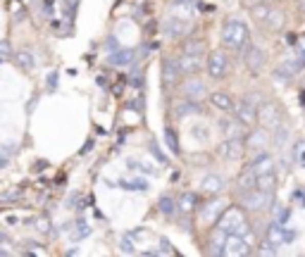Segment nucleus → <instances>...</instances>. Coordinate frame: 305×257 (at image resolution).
Instances as JSON below:
<instances>
[{"mask_svg": "<svg viewBox=\"0 0 305 257\" xmlns=\"http://www.w3.org/2000/svg\"><path fill=\"white\" fill-rule=\"evenodd\" d=\"M119 188H126V191H148L146 179H134V181H119Z\"/></svg>", "mask_w": 305, "mask_h": 257, "instance_id": "nucleus-34", "label": "nucleus"}, {"mask_svg": "<svg viewBox=\"0 0 305 257\" xmlns=\"http://www.w3.org/2000/svg\"><path fill=\"white\" fill-rule=\"evenodd\" d=\"M289 138H291V129H289L284 122H281L277 129H272V146H274L277 153H284V148H286V143H289Z\"/></svg>", "mask_w": 305, "mask_h": 257, "instance_id": "nucleus-22", "label": "nucleus"}, {"mask_svg": "<svg viewBox=\"0 0 305 257\" xmlns=\"http://www.w3.org/2000/svg\"><path fill=\"white\" fill-rule=\"evenodd\" d=\"M169 14L179 17L184 21H191L198 14V0H172L169 5Z\"/></svg>", "mask_w": 305, "mask_h": 257, "instance_id": "nucleus-12", "label": "nucleus"}, {"mask_svg": "<svg viewBox=\"0 0 305 257\" xmlns=\"http://www.w3.org/2000/svg\"><path fill=\"white\" fill-rule=\"evenodd\" d=\"M284 231H286L284 224L279 222V219H272V222L267 224V229H265V243L279 250V248L284 245Z\"/></svg>", "mask_w": 305, "mask_h": 257, "instance_id": "nucleus-16", "label": "nucleus"}, {"mask_svg": "<svg viewBox=\"0 0 305 257\" xmlns=\"http://www.w3.org/2000/svg\"><path fill=\"white\" fill-rule=\"evenodd\" d=\"M284 21H286V12H284V10H279V7H272L270 14H267V19L263 21V27L270 29V31H279V29L284 27Z\"/></svg>", "mask_w": 305, "mask_h": 257, "instance_id": "nucleus-25", "label": "nucleus"}, {"mask_svg": "<svg viewBox=\"0 0 305 257\" xmlns=\"http://www.w3.org/2000/svg\"><path fill=\"white\" fill-rule=\"evenodd\" d=\"M255 181H257L255 172H253L250 167H246L241 174H238V179H236V188H238V193H248V191H253V188H255Z\"/></svg>", "mask_w": 305, "mask_h": 257, "instance_id": "nucleus-24", "label": "nucleus"}, {"mask_svg": "<svg viewBox=\"0 0 305 257\" xmlns=\"http://www.w3.org/2000/svg\"><path fill=\"white\" fill-rule=\"evenodd\" d=\"M270 202H272V193L260 191V188H253L248 193H241V207H243V212H250V215L263 212L265 207H272Z\"/></svg>", "mask_w": 305, "mask_h": 257, "instance_id": "nucleus-5", "label": "nucleus"}, {"mask_svg": "<svg viewBox=\"0 0 305 257\" xmlns=\"http://www.w3.org/2000/svg\"><path fill=\"white\" fill-rule=\"evenodd\" d=\"M201 55L203 53H193V50H184L179 57H177V64H179L181 77H191L195 72L201 69Z\"/></svg>", "mask_w": 305, "mask_h": 257, "instance_id": "nucleus-11", "label": "nucleus"}, {"mask_svg": "<svg viewBox=\"0 0 305 257\" xmlns=\"http://www.w3.org/2000/svg\"><path fill=\"white\" fill-rule=\"evenodd\" d=\"M281 122H284V114H281V107H279L274 100L260 103V107H257V124L265 126L267 131H272V129H277Z\"/></svg>", "mask_w": 305, "mask_h": 257, "instance_id": "nucleus-4", "label": "nucleus"}, {"mask_svg": "<svg viewBox=\"0 0 305 257\" xmlns=\"http://www.w3.org/2000/svg\"><path fill=\"white\" fill-rule=\"evenodd\" d=\"M217 155L224 162H238L246 155V143H243V138H227L217 148Z\"/></svg>", "mask_w": 305, "mask_h": 257, "instance_id": "nucleus-9", "label": "nucleus"}, {"mask_svg": "<svg viewBox=\"0 0 305 257\" xmlns=\"http://www.w3.org/2000/svg\"><path fill=\"white\" fill-rule=\"evenodd\" d=\"M293 241H296V231H289V229H286V231H284V243L289 245V243H293Z\"/></svg>", "mask_w": 305, "mask_h": 257, "instance_id": "nucleus-43", "label": "nucleus"}, {"mask_svg": "<svg viewBox=\"0 0 305 257\" xmlns=\"http://www.w3.org/2000/svg\"><path fill=\"white\" fill-rule=\"evenodd\" d=\"M148 150H150V155H155V160H158L160 165H165V162H167V157L162 155V150H160V146L155 143V141H150V146H148Z\"/></svg>", "mask_w": 305, "mask_h": 257, "instance_id": "nucleus-37", "label": "nucleus"}, {"mask_svg": "<svg viewBox=\"0 0 305 257\" xmlns=\"http://www.w3.org/2000/svg\"><path fill=\"white\" fill-rule=\"evenodd\" d=\"M250 248H253V243L246 238V233H229L224 255H248Z\"/></svg>", "mask_w": 305, "mask_h": 257, "instance_id": "nucleus-13", "label": "nucleus"}, {"mask_svg": "<svg viewBox=\"0 0 305 257\" xmlns=\"http://www.w3.org/2000/svg\"><path fill=\"white\" fill-rule=\"evenodd\" d=\"M160 250H162V252H167V255H172V248H169V243H167V241H165V238H162V241H160Z\"/></svg>", "mask_w": 305, "mask_h": 257, "instance_id": "nucleus-45", "label": "nucleus"}, {"mask_svg": "<svg viewBox=\"0 0 305 257\" xmlns=\"http://www.w3.org/2000/svg\"><path fill=\"white\" fill-rule=\"evenodd\" d=\"M300 162H303V167H305V155H303V160H300Z\"/></svg>", "mask_w": 305, "mask_h": 257, "instance_id": "nucleus-50", "label": "nucleus"}, {"mask_svg": "<svg viewBox=\"0 0 305 257\" xmlns=\"http://www.w3.org/2000/svg\"><path fill=\"white\" fill-rule=\"evenodd\" d=\"M179 77L181 72H179V64H177V57H165V62H162V84L172 86L179 81Z\"/></svg>", "mask_w": 305, "mask_h": 257, "instance_id": "nucleus-21", "label": "nucleus"}, {"mask_svg": "<svg viewBox=\"0 0 305 257\" xmlns=\"http://www.w3.org/2000/svg\"><path fill=\"white\" fill-rule=\"evenodd\" d=\"M17 64H19L24 72H31L36 67L34 53H31V50H19V53H17Z\"/></svg>", "mask_w": 305, "mask_h": 257, "instance_id": "nucleus-31", "label": "nucleus"}, {"mask_svg": "<svg viewBox=\"0 0 305 257\" xmlns=\"http://www.w3.org/2000/svg\"><path fill=\"white\" fill-rule=\"evenodd\" d=\"M229 72H231V62H229L227 53L224 50H212L208 62H205V74L212 81H224L229 77Z\"/></svg>", "mask_w": 305, "mask_h": 257, "instance_id": "nucleus-3", "label": "nucleus"}, {"mask_svg": "<svg viewBox=\"0 0 305 257\" xmlns=\"http://www.w3.org/2000/svg\"><path fill=\"white\" fill-rule=\"evenodd\" d=\"M48 88H50V90L57 88V72H50V77H48Z\"/></svg>", "mask_w": 305, "mask_h": 257, "instance_id": "nucleus-41", "label": "nucleus"}, {"mask_svg": "<svg viewBox=\"0 0 305 257\" xmlns=\"http://www.w3.org/2000/svg\"><path fill=\"white\" fill-rule=\"evenodd\" d=\"M298 10H300V14H305V0H298Z\"/></svg>", "mask_w": 305, "mask_h": 257, "instance_id": "nucleus-49", "label": "nucleus"}, {"mask_svg": "<svg viewBox=\"0 0 305 257\" xmlns=\"http://www.w3.org/2000/svg\"><path fill=\"white\" fill-rule=\"evenodd\" d=\"M89 233H91V226L86 222H76L74 229H72V236H74L76 241H79V238H86Z\"/></svg>", "mask_w": 305, "mask_h": 257, "instance_id": "nucleus-35", "label": "nucleus"}, {"mask_svg": "<svg viewBox=\"0 0 305 257\" xmlns=\"http://www.w3.org/2000/svg\"><path fill=\"white\" fill-rule=\"evenodd\" d=\"M203 129H205V126H193V136L198 141H203V143H205V141H208V133L203 131Z\"/></svg>", "mask_w": 305, "mask_h": 257, "instance_id": "nucleus-40", "label": "nucleus"}, {"mask_svg": "<svg viewBox=\"0 0 305 257\" xmlns=\"http://www.w3.org/2000/svg\"><path fill=\"white\" fill-rule=\"evenodd\" d=\"M296 62H298L300 67H303V69H305V48L296 50Z\"/></svg>", "mask_w": 305, "mask_h": 257, "instance_id": "nucleus-42", "label": "nucleus"}, {"mask_svg": "<svg viewBox=\"0 0 305 257\" xmlns=\"http://www.w3.org/2000/svg\"><path fill=\"white\" fill-rule=\"evenodd\" d=\"M134 60H136V50L134 48H117L107 55V64H115V67H129Z\"/></svg>", "mask_w": 305, "mask_h": 257, "instance_id": "nucleus-19", "label": "nucleus"}, {"mask_svg": "<svg viewBox=\"0 0 305 257\" xmlns=\"http://www.w3.org/2000/svg\"><path fill=\"white\" fill-rule=\"evenodd\" d=\"M162 34H165V38H172V41H177V38H184V36H188V21L179 19V17H167V19H162Z\"/></svg>", "mask_w": 305, "mask_h": 257, "instance_id": "nucleus-10", "label": "nucleus"}, {"mask_svg": "<svg viewBox=\"0 0 305 257\" xmlns=\"http://www.w3.org/2000/svg\"><path fill=\"white\" fill-rule=\"evenodd\" d=\"M0 62H3V57H0Z\"/></svg>", "mask_w": 305, "mask_h": 257, "instance_id": "nucleus-51", "label": "nucleus"}, {"mask_svg": "<svg viewBox=\"0 0 305 257\" xmlns=\"http://www.w3.org/2000/svg\"><path fill=\"white\" fill-rule=\"evenodd\" d=\"M289 217H291V209H289V207L281 209V212H279V222L286 224V222H289Z\"/></svg>", "mask_w": 305, "mask_h": 257, "instance_id": "nucleus-44", "label": "nucleus"}, {"mask_svg": "<svg viewBox=\"0 0 305 257\" xmlns=\"http://www.w3.org/2000/svg\"><path fill=\"white\" fill-rule=\"evenodd\" d=\"M227 236L220 226L212 231V236H210V245H208V252L210 255H224V245H227Z\"/></svg>", "mask_w": 305, "mask_h": 257, "instance_id": "nucleus-23", "label": "nucleus"}, {"mask_svg": "<svg viewBox=\"0 0 305 257\" xmlns=\"http://www.w3.org/2000/svg\"><path fill=\"white\" fill-rule=\"evenodd\" d=\"M272 7L267 5V3H257V5L250 7V14H253V19L257 21V24H263L265 19H267V14H270Z\"/></svg>", "mask_w": 305, "mask_h": 257, "instance_id": "nucleus-32", "label": "nucleus"}, {"mask_svg": "<svg viewBox=\"0 0 305 257\" xmlns=\"http://www.w3.org/2000/svg\"><path fill=\"white\" fill-rule=\"evenodd\" d=\"M179 119L188 117V114H203V105L198 103V100H188V98H184V103L177 105V112H174Z\"/></svg>", "mask_w": 305, "mask_h": 257, "instance_id": "nucleus-26", "label": "nucleus"}, {"mask_svg": "<svg viewBox=\"0 0 305 257\" xmlns=\"http://www.w3.org/2000/svg\"><path fill=\"white\" fill-rule=\"evenodd\" d=\"M43 12L48 14V17L53 14V0H48V3H43Z\"/></svg>", "mask_w": 305, "mask_h": 257, "instance_id": "nucleus-47", "label": "nucleus"}, {"mask_svg": "<svg viewBox=\"0 0 305 257\" xmlns=\"http://www.w3.org/2000/svg\"><path fill=\"white\" fill-rule=\"evenodd\" d=\"M243 60H246V67L253 77H257L260 72L265 69V62H267V53H265L260 45L255 43H248L246 45V53H243Z\"/></svg>", "mask_w": 305, "mask_h": 257, "instance_id": "nucleus-7", "label": "nucleus"}, {"mask_svg": "<svg viewBox=\"0 0 305 257\" xmlns=\"http://www.w3.org/2000/svg\"><path fill=\"white\" fill-rule=\"evenodd\" d=\"M220 126H222V133L227 136V138H243V133H241V129H246V126L238 122V119H222L220 122Z\"/></svg>", "mask_w": 305, "mask_h": 257, "instance_id": "nucleus-27", "label": "nucleus"}, {"mask_svg": "<svg viewBox=\"0 0 305 257\" xmlns=\"http://www.w3.org/2000/svg\"><path fill=\"white\" fill-rule=\"evenodd\" d=\"M107 48H110V53L119 48V45H117V38H115V36H110V38H107Z\"/></svg>", "mask_w": 305, "mask_h": 257, "instance_id": "nucleus-46", "label": "nucleus"}, {"mask_svg": "<svg viewBox=\"0 0 305 257\" xmlns=\"http://www.w3.org/2000/svg\"><path fill=\"white\" fill-rule=\"evenodd\" d=\"M158 209H160V212H162L165 217H169V219H172V217L179 212V202L174 200L172 195H162V198L158 200Z\"/></svg>", "mask_w": 305, "mask_h": 257, "instance_id": "nucleus-28", "label": "nucleus"}, {"mask_svg": "<svg viewBox=\"0 0 305 257\" xmlns=\"http://www.w3.org/2000/svg\"><path fill=\"white\" fill-rule=\"evenodd\" d=\"M217 226L224 231V233H246L248 229V219L243 215V207H236V205H229L222 212V217L217 219Z\"/></svg>", "mask_w": 305, "mask_h": 257, "instance_id": "nucleus-2", "label": "nucleus"}, {"mask_svg": "<svg viewBox=\"0 0 305 257\" xmlns=\"http://www.w3.org/2000/svg\"><path fill=\"white\" fill-rule=\"evenodd\" d=\"M179 212H184V215H191L195 207H198V195L191 193V191H186V193H181L179 200Z\"/></svg>", "mask_w": 305, "mask_h": 257, "instance_id": "nucleus-29", "label": "nucleus"}, {"mask_svg": "<svg viewBox=\"0 0 305 257\" xmlns=\"http://www.w3.org/2000/svg\"><path fill=\"white\" fill-rule=\"evenodd\" d=\"M255 188L260 191H267V193H274V188H277V174L274 172H267V174H260L255 181Z\"/></svg>", "mask_w": 305, "mask_h": 257, "instance_id": "nucleus-30", "label": "nucleus"}, {"mask_svg": "<svg viewBox=\"0 0 305 257\" xmlns=\"http://www.w3.org/2000/svg\"><path fill=\"white\" fill-rule=\"evenodd\" d=\"M234 117L241 122L246 129L257 124V107L253 100L248 98H243V100H236V110H234Z\"/></svg>", "mask_w": 305, "mask_h": 257, "instance_id": "nucleus-8", "label": "nucleus"}, {"mask_svg": "<svg viewBox=\"0 0 305 257\" xmlns=\"http://www.w3.org/2000/svg\"><path fill=\"white\" fill-rule=\"evenodd\" d=\"M119 250L126 252V255H134V252H136V245L132 243V233H126V236L122 238V243H119Z\"/></svg>", "mask_w": 305, "mask_h": 257, "instance_id": "nucleus-36", "label": "nucleus"}, {"mask_svg": "<svg viewBox=\"0 0 305 257\" xmlns=\"http://www.w3.org/2000/svg\"><path fill=\"white\" fill-rule=\"evenodd\" d=\"M246 7H253V5H257V3H270V0H241Z\"/></svg>", "mask_w": 305, "mask_h": 257, "instance_id": "nucleus-48", "label": "nucleus"}, {"mask_svg": "<svg viewBox=\"0 0 305 257\" xmlns=\"http://www.w3.org/2000/svg\"><path fill=\"white\" fill-rule=\"evenodd\" d=\"M165 143H167V148H169L174 155L181 153V150H179V138H177V131H174L172 126H167V129H165Z\"/></svg>", "mask_w": 305, "mask_h": 257, "instance_id": "nucleus-33", "label": "nucleus"}, {"mask_svg": "<svg viewBox=\"0 0 305 257\" xmlns=\"http://www.w3.org/2000/svg\"><path fill=\"white\" fill-rule=\"evenodd\" d=\"M201 188L205 191V193H210V195H220L227 188V181L220 176V174H205L203 176V181H201Z\"/></svg>", "mask_w": 305, "mask_h": 257, "instance_id": "nucleus-20", "label": "nucleus"}, {"mask_svg": "<svg viewBox=\"0 0 305 257\" xmlns=\"http://www.w3.org/2000/svg\"><path fill=\"white\" fill-rule=\"evenodd\" d=\"M243 143H246V150H248L250 155H257V153H263V150H267V146L272 143V136L267 133L265 126H257V129L250 126V131H248V136L243 138Z\"/></svg>", "mask_w": 305, "mask_h": 257, "instance_id": "nucleus-6", "label": "nucleus"}, {"mask_svg": "<svg viewBox=\"0 0 305 257\" xmlns=\"http://www.w3.org/2000/svg\"><path fill=\"white\" fill-rule=\"evenodd\" d=\"M10 55H12V43L5 38V41H0V57L5 60V57H10Z\"/></svg>", "mask_w": 305, "mask_h": 257, "instance_id": "nucleus-39", "label": "nucleus"}, {"mask_svg": "<svg viewBox=\"0 0 305 257\" xmlns=\"http://www.w3.org/2000/svg\"><path fill=\"white\" fill-rule=\"evenodd\" d=\"M205 93H208V86H205L203 79L195 77V74H191V77L181 84V96L188 98V100H201Z\"/></svg>", "mask_w": 305, "mask_h": 257, "instance_id": "nucleus-14", "label": "nucleus"}, {"mask_svg": "<svg viewBox=\"0 0 305 257\" xmlns=\"http://www.w3.org/2000/svg\"><path fill=\"white\" fill-rule=\"evenodd\" d=\"M220 41H222V45L229 50H246V45L250 43L248 24L241 21V19H236V17H229V19L222 24Z\"/></svg>", "mask_w": 305, "mask_h": 257, "instance_id": "nucleus-1", "label": "nucleus"}, {"mask_svg": "<svg viewBox=\"0 0 305 257\" xmlns=\"http://www.w3.org/2000/svg\"><path fill=\"white\" fill-rule=\"evenodd\" d=\"M248 167L255 172V176H260V174H267V172H274V155L267 153V150H263V153L253 155V160H250Z\"/></svg>", "mask_w": 305, "mask_h": 257, "instance_id": "nucleus-17", "label": "nucleus"}, {"mask_svg": "<svg viewBox=\"0 0 305 257\" xmlns=\"http://www.w3.org/2000/svg\"><path fill=\"white\" fill-rule=\"evenodd\" d=\"M129 84L136 86V88H141V84H143V74H141V69H134L132 74H129Z\"/></svg>", "mask_w": 305, "mask_h": 257, "instance_id": "nucleus-38", "label": "nucleus"}, {"mask_svg": "<svg viewBox=\"0 0 305 257\" xmlns=\"http://www.w3.org/2000/svg\"><path fill=\"white\" fill-rule=\"evenodd\" d=\"M210 105L215 110L224 112V114H234V110H236V100L229 90H212L210 93Z\"/></svg>", "mask_w": 305, "mask_h": 257, "instance_id": "nucleus-15", "label": "nucleus"}, {"mask_svg": "<svg viewBox=\"0 0 305 257\" xmlns=\"http://www.w3.org/2000/svg\"><path fill=\"white\" fill-rule=\"evenodd\" d=\"M227 209V202L222 200V198H212V200L208 202V205H203V219L210 224H217V219L222 217V212Z\"/></svg>", "mask_w": 305, "mask_h": 257, "instance_id": "nucleus-18", "label": "nucleus"}]
</instances>
